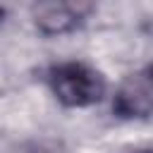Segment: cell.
Masks as SVG:
<instances>
[{
	"instance_id": "obj_1",
	"label": "cell",
	"mask_w": 153,
	"mask_h": 153,
	"mask_svg": "<svg viewBox=\"0 0 153 153\" xmlns=\"http://www.w3.org/2000/svg\"><path fill=\"white\" fill-rule=\"evenodd\" d=\"M48 84L60 103L69 108H86L103 98L105 81L103 76L84 62H60L50 67Z\"/></svg>"
},
{
	"instance_id": "obj_2",
	"label": "cell",
	"mask_w": 153,
	"mask_h": 153,
	"mask_svg": "<svg viewBox=\"0 0 153 153\" xmlns=\"http://www.w3.org/2000/svg\"><path fill=\"white\" fill-rule=\"evenodd\" d=\"M96 7V0H33L31 17L41 33L57 36L79 26Z\"/></svg>"
},
{
	"instance_id": "obj_3",
	"label": "cell",
	"mask_w": 153,
	"mask_h": 153,
	"mask_svg": "<svg viewBox=\"0 0 153 153\" xmlns=\"http://www.w3.org/2000/svg\"><path fill=\"white\" fill-rule=\"evenodd\" d=\"M120 117H148L153 115V69L129 76L112 103Z\"/></svg>"
},
{
	"instance_id": "obj_4",
	"label": "cell",
	"mask_w": 153,
	"mask_h": 153,
	"mask_svg": "<svg viewBox=\"0 0 153 153\" xmlns=\"http://www.w3.org/2000/svg\"><path fill=\"white\" fill-rule=\"evenodd\" d=\"M143 153H151V151H143Z\"/></svg>"
},
{
	"instance_id": "obj_5",
	"label": "cell",
	"mask_w": 153,
	"mask_h": 153,
	"mask_svg": "<svg viewBox=\"0 0 153 153\" xmlns=\"http://www.w3.org/2000/svg\"><path fill=\"white\" fill-rule=\"evenodd\" d=\"M151 69H153V67H151Z\"/></svg>"
}]
</instances>
